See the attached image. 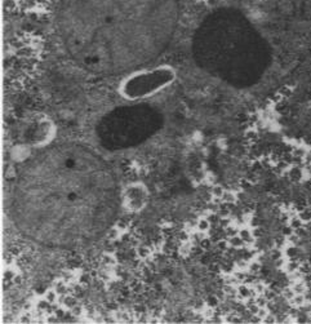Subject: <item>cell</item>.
Wrapping results in <instances>:
<instances>
[{
	"mask_svg": "<svg viewBox=\"0 0 311 324\" xmlns=\"http://www.w3.org/2000/svg\"><path fill=\"white\" fill-rule=\"evenodd\" d=\"M173 0H62L60 25L68 48L93 69H120L161 44Z\"/></svg>",
	"mask_w": 311,
	"mask_h": 324,
	"instance_id": "6da1fadb",
	"label": "cell"
}]
</instances>
